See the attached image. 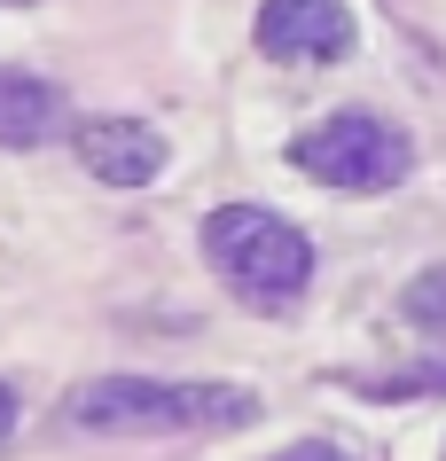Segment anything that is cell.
<instances>
[{"instance_id": "6da1fadb", "label": "cell", "mask_w": 446, "mask_h": 461, "mask_svg": "<svg viewBox=\"0 0 446 461\" xmlns=\"http://www.w3.org/2000/svg\"><path fill=\"white\" fill-rule=\"evenodd\" d=\"M259 422V391L243 384H173V375H95L63 399V430H243Z\"/></svg>"}, {"instance_id": "7a4b0ae2", "label": "cell", "mask_w": 446, "mask_h": 461, "mask_svg": "<svg viewBox=\"0 0 446 461\" xmlns=\"http://www.w3.org/2000/svg\"><path fill=\"white\" fill-rule=\"evenodd\" d=\"M204 258H212V274H220L243 305H259V313L297 305L305 282H314V243H305L282 212H267V203H220V212L204 219Z\"/></svg>"}, {"instance_id": "3957f363", "label": "cell", "mask_w": 446, "mask_h": 461, "mask_svg": "<svg viewBox=\"0 0 446 461\" xmlns=\"http://www.w3.org/2000/svg\"><path fill=\"white\" fill-rule=\"evenodd\" d=\"M290 165L305 180H322V188L384 195V188H399L415 172V141L392 118H376V110H329V118H314L290 141Z\"/></svg>"}, {"instance_id": "277c9868", "label": "cell", "mask_w": 446, "mask_h": 461, "mask_svg": "<svg viewBox=\"0 0 446 461\" xmlns=\"http://www.w3.org/2000/svg\"><path fill=\"white\" fill-rule=\"evenodd\" d=\"M250 40L274 63H345L352 55V16H345V0H259Z\"/></svg>"}, {"instance_id": "5b68a950", "label": "cell", "mask_w": 446, "mask_h": 461, "mask_svg": "<svg viewBox=\"0 0 446 461\" xmlns=\"http://www.w3.org/2000/svg\"><path fill=\"white\" fill-rule=\"evenodd\" d=\"M78 165L95 172L102 188H149L157 172H165V133L157 125H141V118H86L78 125Z\"/></svg>"}, {"instance_id": "8992f818", "label": "cell", "mask_w": 446, "mask_h": 461, "mask_svg": "<svg viewBox=\"0 0 446 461\" xmlns=\"http://www.w3.org/2000/svg\"><path fill=\"white\" fill-rule=\"evenodd\" d=\"M71 125L63 86L40 71H0V149H40Z\"/></svg>"}, {"instance_id": "52a82bcc", "label": "cell", "mask_w": 446, "mask_h": 461, "mask_svg": "<svg viewBox=\"0 0 446 461\" xmlns=\"http://www.w3.org/2000/svg\"><path fill=\"white\" fill-rule=\"evenodd\" d=\"M399 313L415 321L423 337H446V267H423L407 282V297H399Z\"/></svg>"}, {"instance_id": "ba28073f", "label": "cell", "mask_w": 446, "mask_h": 461, "mask_svg": "<svg viewBox=\"0 0 446 461\" xmlns=\"http://www.w3.org/2000/svg\"><path fill=\"white\" fill-rule=\"evenodd\" d=\"M274 461H352L345 446H329V438H297L290 454H274Z\"/></svg>"}, {"instance_id": "9c48e42d", "label": "cell", "mask_w": 446, "mask_h": 461, "mask_svg": "<svg viewBox=\"0 0 446 461\" xmlns=\"http://www.w3.org/2000/svg\"><path fill=\"white\" fill-rule=\"evenodd\" d=\"M8 430H16V391L0 384V446H8Z\"/></svg>"}]
</instances>
